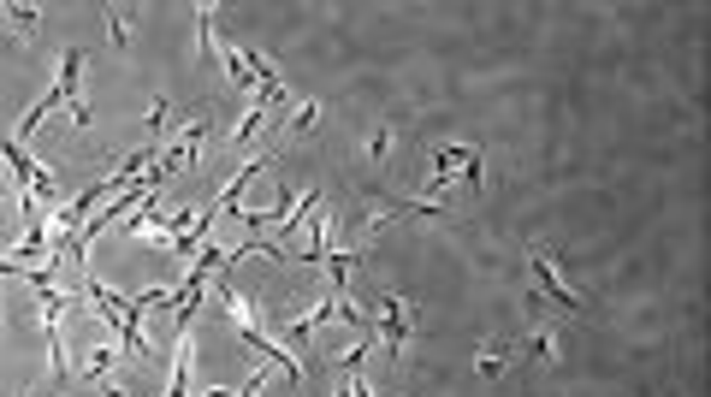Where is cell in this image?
I'll use <instances>...</instances> for the list:
<instances>
[{
    "label": "cell",
    "mask_w": 711,
    "mask_h": 397,
    "mask_svg": "<svg viewBox=\"0 0 711 397\" xmlns=\"http://www.w3.org/2000/svg\"><path fill=\"white\" fill-rule=\"evenodd\" d=\"M368 397H374V392H368Z\"/></svg>",
    "instance_id": "9"
},
{
    "label": "cell",
    "mask_w": 711,
    "mask_h": 397,
    "mask_svg": "<svg viewBox=\"0 0 711 397\" xmlns=\"http://www.w3.org/2000/svg\"><path fill=\"white\" fill-rule=\"evenodd\" d=\"M0 18H6V13H0Z\"/></svg>",
    "instance_id": "8"
},
{
    "label": "cell",
    "mask_w": 711,
    "mask_h": 397,
    "mask_svg": "<svg viewBox=\"0 0 711 397\" xmlns=\"http://www.w3.org/2000/svg\"><path fill=\"white\" fill-rule=\"evenodd\" d=\"M527 273H534V297H545V302H557V309H581V297L569 291L563 279H557V267H552V256H545L540 243H527Z\"/></svg>",
    "instance_id": "2"
},
{
    "label": "cell",
    "mask_w": 711,
    "mask_h": 397,
    "mask_svg": "<svg viewBox=\"0 0 711 397\" xmlns=\"http://www.w3.org/2000/svg\"><path fill=\"white\" fill-rule=\"evenodd\" d=\"M374 320H385V356L403 362V344H410V302H403V297H380Z\"/></svg>",
    "instance_id": "3"
},
{
    "label": "cell",
    "mask_w": 711,
    "mask_h": 397,
    "mask_svg": "<svg viewBox=\"0 0 711 397\" xmlns=\"http://www.w3.org/2000/svg\"><path fill=\"white\" fill-rule=\"evenodd\" d=\"M392 142H398V131H392V125H380V131L368 137V160H374V167H380V160L392 155Z\"/></svg>",
    "instance_id": "4"
},
{
    "label": "cell",
    "mask_w": 711,
    "mask_h": 397,
    "mask_svg": "<svg viewBox=\"0 0 711 397\" xmlns=\"http://www.w3.org/2000/svg\"><path fill=\"white\" fill-rule=\"evenodd\" d=\"M226 302H231V327H238V338L249 344V350H261V356H267V362H279V368H284V380H291V385H302V368H297V356L284 350V344H273L267 332L256 327V314L243 309V297H226Z\"/></svg>",
    "instance_id": "1"
},
{
    "label": "cell",
    "mask_w": 711,
    "mask_h": 397,
    "mask_svg": "<svg viewBox=\"0 0 711 397\" xmlns=\"http://www.w3.org/2000/svg\"><path fill=\"white\" fill-rule=\"evenodd\" d=\"M504 356H510V344H492V350L481 356V374H486V380H498V374H504Z\"/></svg>",
    "instance_id": "5"
},
{
    "label": "cell",
    "mask_w": 711,
    "mask_h": 397,
    "mask_svg": "<svg viewBox=\"0 0 711 397\" xmlns=\"http://www.w3.org/2000/svg\"><path fill=\"white\" fill-rule=\"evenodd\" d=\"M527 356H534V362H552L557 356V332H540V338L527 344Z\"/></svg>",
    "instance_id": "6"
},
{
    "label": "cell",
    "mask_w": 711,
    "mask_h": 397,
    "mask_svg": "<svg viewBox=\"0 0 711 397\" xmlns=\"http://www.w3.org/2000/svg\"><path fill=\"white\" fill-rule=\"evenodd\" d=\"M66 113H71V125L84 131V125H89V101H84V95H71V101H66Z\"/></svg>",
    "instance_id": "7"
}]
</instances>
